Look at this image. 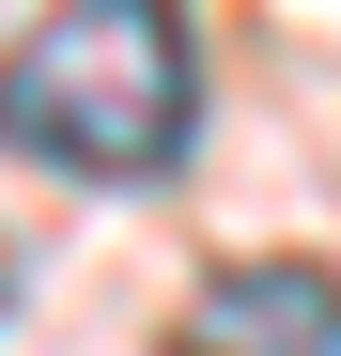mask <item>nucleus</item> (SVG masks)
Returning <instances> with one entry per match:
<instances>
[{
  "label": "nucleus",
  "instance_id": "2",
  "mask_svg": "<svg viewBox=\"0 0 341 356\" xmlns=\"http://www.w3.org/2000/svg\"><path fill=\"white\" fill-rule=\"evenodd\" d=\"M170 356H341V279L295 264V248H248V264H217L187 294Z\"/></svg>",
  "mask_w": 341,
  "mask_h": 356
},
{
  "label": "nucleus",
  "instance_id": "1",
  "mask_svg": "<svg viewBox=\"0 0 341 356\" xmlns=\"http://www.w3.org/2000/svg\"><path fill=\"white\" fill-rule=\"evenodd\" d=\"M187 108H202V63L170 0H63L0 63V140L78 186H155L187 155Z\"/></svg>",
  "mask_w": 341,
  "mask_h": 356
},
{
  "label": "nucleus",
  "instance_id": "3",
  "mask_svg": "<svg viewBox=\"0 0 341 356\" xmlns=\"http://www.w3.org/2000/svg\"><path fill=\"white\" fill-rule=\"evenodd\" d=\"M0 294H16V248H0Z\"/></svg>",
  "mask_w": 341,
  "mask_h": 356
}]
</instances>
